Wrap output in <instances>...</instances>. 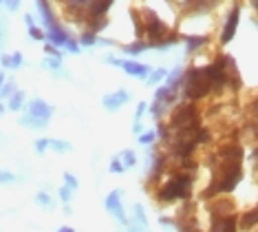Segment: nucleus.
<instances>
[{
	"mask_svg": "<svg viewBox=\"0 0 258 232\" xmlns=\"http://www.w3.org/2000/svg\"><path fill=\"white\" fill-rule=\"evenodd\" d=\"M199 120V109L195 102H185V104H179L172 113V120H170V126L174 130L177 128H185L190 124H195Z\"/></svg>",
	"mask_w": 258,
	"mask_h": 232,
	"instance_id": "obj_3",
	"label": "nucleus"
},
{
	"mask_svg": "<svg viewBox=\"0 0 258 232\" xmlns=\"http://www.w3.org/2000/svg\"><path fill=\"white\" fill-rule=\"evenodd\" d=\"M46 148L53 151L57 155H64V153H71L73 151V144L71 142H64V140H53V137H46Z\"/></svg>",
	"mask_w": 258,
	"mask_h": 232,
	"instance_id": "obj_14",
	"label": "nucleus"
},
{
	"mask_svg": "<svg viewBox=\"0 0 258 232\" xmlns=\"http://www.w3.org/2000/svg\"><path fill=\"white\" fill-rule=\"evenodd\" d=\"M249 111H251V117H254V120H258V95L249 102Z\"/></svg>",
	"mask_w": 258,
	"mask_h": 232,
	"instance_id": "obj_40",
	"label": "nucleus"
},
{
	"mask_svg": "<svg viewBox=\"0 0 258 232\" xmlns=\"http://www.w3.org/2000/svg\"><path fill=\"white\" fill-rule=\"evenodd\" d=\"M256 225H258V206L247 212H243L238 219V228H243V230H251V228H256Z\"/></svg>",
	"mask_w": 258,
	"mask_h": 232,
	"instance_id": "obj_13",
	"label": "nucleus"
},
{
	"mask_svg": "<svg viewBox=\"0 0 258 232\" xmlns=\"http://www.w3.org/2000/svg\"><path fill=\"white\" fill-rule=\"evenodd\" d=\"M22 53L20 51H16V53H11V56H3L0 58V64H3L5 69H20L22 67Z\"/></svg>",
	"mask_w": 258,
	"mask_h": 232,
	"instance_id": "obj_16",
	"label": "nucleus"
},
{
	"mask_svg": "<svg viewBox=\"0 0 258 232\" xmlns=\"http://www.w3.org/2000/svg\"><path fill=\"white\" fill-rule=\"evenodd\" d=\"M5 84V75H3V71H0V86Z\"/></svg>",
	"mask_w": 258,
	"mask_h": 232,
	"instance_id": "obj_46",
	"label": "nucleus"
},
{
	"mask_svg": "<svg viewBox=\"0 0 258 232\" xmlns=\"http://www.w3.org/2000/svg\"><path fill=\"white\" fill-rule=\"evenodd\" d=\"M155 140H157V130H146V133H142L137 137V142L139 144H144V146H150Z\"/></svg>",
	"mask_w": 258,
	"mask_h": 232,
	"instance_id": "obj_25",
	"label": "nucleus"
},
{
	"mask_svg": "<svg viewBox=\"0 0 258 232\" xmlns=\"http://www.w3.org/2000/svg\"><path fill=\"white\" fill-rule=\"evenodd\" d=\"M0 5H5V0H0Z\"/></svg>",
	"mask_w": 258,
	"mask_h": 232,
	"instance_id": "obj_48",
	"label": "nucleus"
},
{
	"mask_svg": "<svg viewBox=\"0 0 258 232\" xmlns=\"http://www.w3.org/2000/svg\"><path fill=\"white\" fill-rule=\"evenodd\" d=\"M29 38H31V40H44V38H46V33H44L40 27L31 25V27H29Z\"/></svg>",
	"mask_w": 258,
	"mask_h": 232,
	"instance_id": "obj_32",
	"label": "nucleus"
},
{
	"mask_svg": "<svg viewBox=\"0 0 258 232\" xmlns=\"http://www.w3.org/2000/svg\"><path fill=\"white\" fill-rule=\"evenodd\" d=\"M18 124L20 126H25V128H33V130H42V128H46V120H40V117H33V115H22L20 120H18Z\"/></svg>",
	"mask_w": 258,
	"mask_h": 232,
	"instance_id": "obj_15",
	"label": "nucleus"
},
{
	"mask_svg": "<svg viewBox=\"0 0 258 232\" xmlns=\"http://www.w3.org/2000/svg\"><path fill=\"white\" fill-rule=\"evenodd\" d=\"M104 208H106V212L110 217H115L117 221H119L121 225H128V221H131V219L126 217V210H124V206H121V193L119 190H113V193L108 195L106 199H104Z\"/></svg>",
	"mask_w": 258,
	"mask_h": 232,
	"instance_id": "obj_6",
	"label": "nucleus"
},
{
	"mask_svg": "<svg viewBox=\"0 0 258 232\" xmlns=\"http://www.w3.org/2000/svg\"><path fill=\"white\" fill-rule=\"evenodd\" d=\"M251 159H254V162L258 164V146L254 148V153H251Z\"/></svg>",
	"mask_w": 258,
	"mask_h": 232,
	"instance_id": "obj_43",
	"label": "nucleus"
},
{
	"mask_svg": "<svg viewBox=\"0 0 258 232\" xmlns=\"http://www.w3.org/2000/svg\"><path fill=\"white\" fill-rule=\"evenodd\" d=\"M44 67H46V69H60L62 62L57 60V58H49V56H46V58H44Z\"/></svg>",
	"mask_w": 258,
	"mask_h": 232,
	"instance_id": "obj_35",
	"label": "nucleus"
},
{
	"mask_svg": "<svg viewBox=\"0 0 258 232\" xmlns=\"http://www.w3.org/2000/svg\"><path fill=\"white\" fill-rule=\"evenodd\" d=\"M14 93H16V84H14V82H5V84L0 86V98H11Z\"/></svg>",
	"mask_w": 258,
	"mask_h": 232,
	"instance_id": "obj_31",
	"label": "nucleus"
},
{
	"mask_svg": "<svg viewBox=\"0 0 258 232\" xmlns=\"http://www.w3.org/2000/svg\"><path fill=\"white\" fill-rule=\"evenodd\" d=\"M179 40V33H168L166 38L161 40V42H157L155 47H159V49H166V47H170V44H174Z\"/></svg>",
	"mask_w": 258,
	"mask_h": 232,
	"instance_id": "obj_30",
	"label": "nucleus"
},
{
	"mask_svg": "<svg viewBox=\"0 0 258 232\" xmlns=\"http://www.w3.org/2000/svg\"><path fill=\"white\" fill-rule=\"evenodd\" d=\"M27 113L33 117H40V120L49 122L51 115L55 113V109L49 102H44V100H31V102H27Z\"/></svg>",
	"mask_w": 258,
	"mask_h": 232,
	"instance_id": "obj_10",
	"label": "nucleus"
},
{
	"mask_svg": "<svg viewBox=\"0 0 258 232\" xmlns=\"http://www.w3.org/2000/svg\"><path fill=\"white\" fill-rule=\"evenodd\" d=\"M108 170L113 172V175H124V172H126V166L121 164V159L115 155V157H113V162H110V166H108Z\"/></svg>",
	"mask_w": 258,
	"mask_h": 232,
	"instance_id": "obj_24",
	"label": "nucleus"
},
{
	"mask_svg": "<svg viewBox=\"0 0 258 232\" xmlns=\"http://www.w3.org/2000/svg\"><path fill=\"white\" fill-rule=\"evenodd\" d=\"M14 181H20V177L16 175V172H9V170L0 168V183H14Z\"/></svg>",
	"mask_w": 258,
	"mask_h": 232,
	"instance_id": "obj_26",
	"label": "nucleus"
},
{
	"mask_svg": "<svg viewBox=\"0 0 258 232\" xmlns=\"http://www.w3.org/2000/svg\"><path fill=\"white\" fill-rule=\"evenodd\" d=\"M126 102H131V93H128L126 88H117V91L106 93V95L102 98V106H104L106 111H110V113L119 111L121 106H126Z\"/></svg>",
	"mask_w": 258,
	"mask_h": 232,
	"instance_id": "obj_7",
	"label": "nucleus"
},
{
	"mask_svg": "<svg viewBox=\"0 0 258 232\" xmlns=\"http://www.w3.org/2000/svg\"><path fill=\"white\" fill-rule=\"evenodd\" d=\"M108 64H115V67H119L124 73H128L131 77H139V80H148L150 75V67L148 64H142L137 60H117V58H106Z\"/></svg>",
	"mask_w": 258,
	"mask_h": 232,
	"instance_id": "obj_5",
	"label": "nucleus"
},
{
	"mask_svg": "<svg viewBox=\"0 0 258 232\" xmlns=\"http://www.w3.org/2000/svg\"><path fill=\"white\" fill-rule=\"evenodd\" d=\"M126 232H150L148 228H144V225H137V223H133V221H128V225L124 228Z\"/></svg>",
	"mask_w": 258,
	"mask_h": 232,
	"instance_id": "obj_36",
	"label": "nucleus"
},
{
	"mask_svg": "<svg viewBox=\"0 0 258 232\" xmlns=\"http://www.w3.org/2000/svg\"><path fill=\"white\" fill-rule=\"evenodd\" d=\"M251 7H254V9L258 11V0H251Z\"/></svg>",
	"mask_w": 258,
	"mask_h": 232,
	"instance_id": "obj_45",
	"label": "nucleus"
},
{
	"mask_svg": "<svg viewBox=\"0 0 258 232\" xmlns=\"http://www.w3.org/2000/svg\"><path fill=\"white\" fill-rule=\"evenodd\" d=\"M192 175L190 172H179L172 179H168L163 186L157 190V199L166 201V204H172V201L179 199H190L192 197Z\"/></svg>",
	"mask_w": 258,
	"mask_h": 232,
	"instance_id": "obj_1",
	"label": "nucleus"
},
{
	"mask_svg": "<svg viewBox=\"0 0 258 232\" xmlns=\"http://www.w3.org/2000/svg\"><path fill=\"white\" fill-rule=\"evenodd\" d=\"M205 44H208V38H205V35H190V38H187V51L190 53L199 51Z\"/></svg>",
	"mask_w": 258,
	"mask_h": 232,
	"instance_id": "obj_21",
	"label": "nucleus"
},
{
	"mask_svg": "<svg viewBox=\"0 0 258 232\" xmlns=\"http://www.w3.org/2000/svg\"><path fill=\"white\" fill-rule=\"evenodd\" d=\"M3 113H5V106H3V104H0V115H3Z\"/></svg>",
	"mask_w": 258,
	"mask_h": 232,
	"instance_id": "obj_47",
	"label": "nucleus"
},
{
	"mask_svg": "<svg viewBox=\"0 0 258 232\" xmlns=\"http://www.w3.org/2000/svg\"><path fill=\"white\" fill-rule=\"evenodd\" d=\"M64 49H67L69 53H80V51H82V49H80V44L75 42V40H69V42H67V47H64Z\"/></svg>",
	"mask_w": 258,
	"mask_h": 232,
	"instance_id": "obj_39",
	"label": "nucleus"
},
{
	"mask_svg": "<svg viewBox=\"0 0 258 232\" xmlns=\"http://www.w3.org/2000/svg\"><path fill=\"white\" fill-rule=\"evenodd\" d=\"M33 148L38 151V155H44L46 151H49V148H46V140H38L36 144H33Z\"/></svg>",
	"mask_w": 258,
	"mask_h": 232,
	"instance_id": "obj_38",
	"label": "nucleus"
},
{
	"mask_svg": "<svg viewBox=\"0 0 258 232\" xmlns=\"http://www.w3.org/2000/svg\"><path fill=\"white\" fill-rule=\"evenodd\" d=\"M238 20H240V9L234 7L227 16L225 25H223V31H221V44H227L230 40L236 35V29H238Z\"/></svg>",
	"mask_w": 258,
	"mask_h": 232,
	"instance_id": "obj_9",
	"label": "nucleus"
},
{
	"mask_svg": "<svg viewBox=\"0 0 258 232\" xmlns=\"http://www.w3.org/2000/svg\"><path fill=\"white\" fill-rule=\"evenodd\" d=\"M117 157L121 159V164L126 166V170H128V168H133V166L137 164V153H135L133 148H126V151H121L119 155H117Z\"/></svg>",
	"mask_w": 258,
	"mask_h": 232,
	"instance_id": "obj_18",
	"label": "nucleus"
},
{
	"mask_svg": "<svg viewBox=\"0 0 258 232\" xmlns=\"http://www.w3.org/2000/svg\"><path fill=\"white\" fill-rule=\"evenodd\" d=\"M36 201L44 208V210H53V197H51L49 193H44V190L36 193Z\"/></svg>",
	"mask_w": 258,
	"mask_h": 232,
	"instance_id": "obj_22",
	"label": "nucleus"
},
{
	"mask_svg": "<svg viewBox=\"0 0 258 232\" xmlns=\"http://www.w3.org/2000/svg\"><path fill=\"white\" fill-rule=\"evenodd\" d=\"M177 230H179V232H197L195 228H192V225H185V223H179Z\"/></svg>",
	"mask_w": 258,
	"mask_h": 232,
	"instance_id": "obj_41",
	"label": "nucleus"
},
{
	"mask_svg": "<svg viewBox=\"0 0 258 232\" xmlns=\"http://www.w3.org/2000/svg\"><path fill=\"white\" fill-rule=\"evenodd\" d=\"M64 215H67V217H71V215H73V210H71V206H64Z\"/></svg>",
	"mask_w": 258,
	"mask_h": 232,
	"instance_id": "obj_42",
	"label": "nucleus"
},
{
	"mask_svg": "<svg viewBox=\"0 0 258 232\" xmlns=\"http://www.w3.org/2000/svg\"><path fill=\"white\" fill-rule=\"evenodd\" d=\"M7 109H9V111H22V109H25V93H22V91H16V93L9 98Z\"/></svg>",
	"mask_w": 258,
	"mask_h": 232,
	"instance_id": "obj_17",
	"label": "nucleus"
},
{
	"mask_svg": "<svg viewBox=\"0 0 258 232\" xmlns=\"http://www.w3.org/2000/svg\"><path fill=\"white\" fill-rule=\"evenodd\" d=\"M195 142H197V146H199V144H208V142H210V130L199 128L197 135H195Z\"/></svg>",
	"mask_w": 258,
	"mask_h": 232,
	"instance_id": "obj_33",
	"label": "nucleus"
},
{
	"mask_svg": "<svg viewBox=\"0 0 258 232\" xmlns=\"http://www.w3.org/2000/svg\"><path fill=\"white\" fill-rule=\"evenodd\" d=\"M113 3L115 0H93L91 7L86 9V22L89 20H104V16H106V11L110 9Z\"/></svg>",
	"mask_w": 258,
	"mask_h": 232,
	"instance_id": "obj_11",
	"label": "nucleus"
},
{
	"mask_svg": "<svg viewBox=\"0 0 258 232\" xmlns=\"http://www.w3.org/2000/svg\"><path fill=\"white\" fill-rule=\"evenodd\" d=\"M144 25H146V35H148V44L150 47H155L157 42H161L163 38L170 33L168 31V27L163 25V22L157 18L152 11H144Z\"/></svg>",
	"mask_w": 258,
	"mask_h": 232,
	"instance_id": "obj_4",
	"label": "nucleus"
},
{
	"mask_svg": "<svg viewBox=\"0 0 258 232\" xmlns=\"http://www.w3.org/2000/svg\"><path fill=\"white\" fill-rule=\"evenodd\" d=\"M133 223L137 225H144V228H148V217H146V210L144 206H133Z\"/></svg>",
	"mask_w": 258,
	"mask_h": 232,
	"instance_id": "obj_19",
	"label": "nucleus"
},
{
	"mask_svg": "<svg viewBox=\"0 0 258 232\" xmlns=\"http://www.w3.org/2000/svg\"><path fill=\"white\" fill-rule=\"evenodd\" d=\"M148 49H150V44L144 42V40H137V42L124 47V51L128 53V56H139V53H144V51H148Z\"/></svg>",
	"mask_w": 258,
	"mask_h": 232,
	"instance_id": "obj_20",
	"label": "nucleus"
},
{
	"mask_svg": "<svg viewBox=\"0 0 258 232\" xmlns=\"http://www.w3.org/2000/svg\"><path fill=\"white\" fill-rule=\"evenodd\" d=\"M44 53H46L49 58H57V60H60V51H57L53 44H46V47H44Z\"/></svg>",
	"mask_w": 258,
	"mask_h": 232,
	"instance_id": "obj_37",
	"label": "nucleus"
},
{
	"mask_svg": "<svg viewBox=\"0 0 258 232\" xmlns=\"http://www.w3.org/2000/svg\"><path fill=\"white\" fill-rule=\"evenodd\" d=\"M64 186H69L71 190H78V188H80L78 177H75L73 172H64Z\"/></svg>",
	"mask_w": 258,
	"mask_h": 232,
	"instance_id": "obj_29",
	"label": "nucleus"
},
{
	"mask_svg": "<svg viewBox=\"0 0 258 232\" xmlns=\"http://www.w3.org/2000/svg\"><path fill=\"white\" fill-rule=\"evenodd\" d=\"M57 232H75V230H73V228H69V225H62V228L57 230Z\"/></svg>",
	"mask_w": 258,
	"mask_h": 232,
	"instance_id": "obj_44",
	"label": "nucleus"
},
{
	"mask_svg": "<svg viewBox=\"0 0 258 232\" xmlns=\"http://www.w3.org/2000/svg\"><path fill=\"white\" fill-rule=\"evenodd\" d=\"M73 193H75V190H71L69 186H62L60 188V199L64 201V206H69V201L73 199Z\"/></svg>",
	"mask_w": 258,
	"mask_h": 232,
	"instance_id": "obj_34",
	"label": "nucleus"
},
{
	"mask_svg": "<svg viewBox=\"0 0 258 232\" xmlns=\"http://www.w3.org/2000/svg\"><path fill=\"white\" fill-rule=\"evenodd\" d=\"M168 77V71L166 69H157V71H150V75H148V84H159L161 80H166Z\"/></svg>",
	"mask_w": 258,
	"mask_h": 232,
	"instance_id": "obj_23",
	"label": "nucleus"
},
{
	"mask_svg": "<svg viewBox=\"0 0 258 232\" xmlns=\"http://www.w3.org/2000/svg\"><path fill=\"white\" fill-rule=\"evenodd\" d=\"M212 93V84L205 77L203 69H187L183 73V95L187 102H199Z\"/></svg>",
	"mask_w": 258,
	"mask_h": 232,
	"instance_id": "obj_2",
	"label": "nucleus"
},
{
	"mask_svg": "<svg viewBox=\"0 0 258 232\" xmlns=\"http://www.w3.org/2000/svg\"><path fill=\"white\" fill-rule=\"evenodd\" d=\"M210 232H238V217L234 212H230V215H212Z\"/></svg>",
	"mask_w": 258,
	"mask_h": 232,
	"instance_id": "obj_8",
	"label": "nucleus"
},
{
	"mask_svg": "<svg viewBox=\"0 0 258 232\" xmlns=\"http://www.w3.org/2000/svg\"><path fill=\"white\" fill-rule=\"evenodd\" d=\"M67 3H69V7H71V9L82 11V9H89L93 0H67Z\"/></svg>",
	"mask_w": 258,
	"mask_h": 232,
	"instance_id": "obj_27",
	"label": "nucleus"
},
{
	"mask_svg": "<svg viewBox=\"0 0 258 232\" xmlns=\"http://www.w3.org/2000/svg\"><path fill=\"white\" fill-rule=\"evenodd\" d=\"M46 38H49V44H53V47H67L69 40H73L71 35H69V31H64L57 22L46 27Z\"/></svg>",
	"mask_w": 258,
	"mask_h": 232,
	"instance_id": "obj_12",
	"label": "nucleus"
},
{
	"mask_svg": "<svg viewBox=\"0 0 258 232\" xmlns=\"http://www.w3.org/2000/svg\"><path fill=\"white\" fill-rule=\"evenodd\" d=\"M80 42H82V44H86V47H93V44H97L99 40H97V35H95V33L84 31V33L80 35Z\"/></svg>",
	"mask_w": 258,
	"mask_h": 232,
	"instance_id": "obj_28",
	"label": "nucleus"
}]
</instances>
